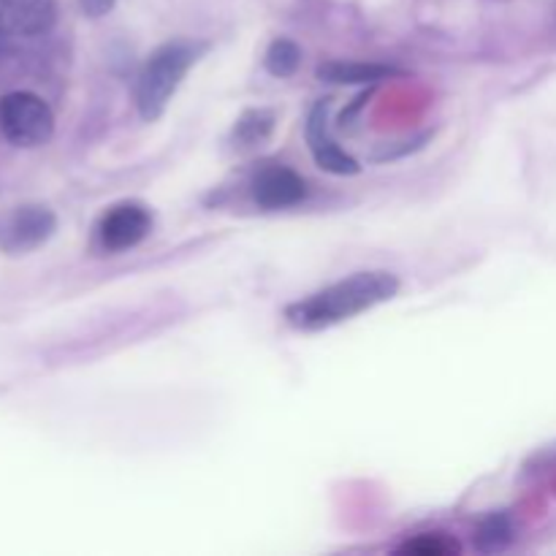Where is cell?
Segmentation results:
<instances>
[{"instance_id": "obj_8", "label": "cell", "mask_w": 556, "mask_h": 556, "mask_svg": "<svg viewBox=\"0 0 556 556\" xmlns=\"http://www.w3.org/2000/svg\"><path fill=\"white\" fill-rule=\"evenodd\" d=\"M253 199L264 210H286L307 199V182L286 166H269L255 177Z\"/></svg>"}, {"instance_id": "obj_7", "label": "cell", "mask_w": 556, "mask_h": 556, "mask_svg": "<svg viewBox=\"0 0 556 556\" xmlns=\"http://www.w3.org/2000/svg\"><path fill=\"white\" fill-rule=\"evenodd\" d=\"M58 20V0H0V33L41 36Z\"/></svg>"}, {"instance_id": "obj_2", "label": "cell", "mask_w": 556, "mask_h": 556, "mask_svg": "<svg viewBox=\"0 0 556 556\" xmlns=\"http://www.w3.org/2000/svg\"><path fill=\"white\" fill-rule=\"evenodd\" d=\"M195 63V47L190 43H163L150 54L136 81V106L141 117L157 119L166 112L168 101L182 85L185 74Z\"/></svg>"}, {"instance_id": "obj_4", "label": "cell", "mask_w": 556, "mask_h": 556, "mask_svg": "<svg viewBox=\"0 0 556 556\" xmlns=\"http://www.w3.org/2000/svg\"><path fill=\"white\" fill-rule=\"evenodd\" d=\"M52 212L47 206H20L0 223V248L5 253H27L54 233Z\"/></svg>"}, {"instance_id": "obj_14", "label": "cell", "mask_w": 556, "mask_h": 556, "mask_svg": "<svg viewBox=\"0 0 556 556\" xmlns=\"http://www.w3.org/2000/svg\"><path fill=\"white\" fill-rule=\"evenodd\" d=\"M114 3H117V0H79L81 11H85L87 16H92V20H98V16H106L109 11L114 9Z\"/></svg>"}, {"instance_id": "obj_6", "label": "cell", "mask_w": 556, "mask_h": 556, "mask_svg": "<svg viewBox=\"0 0 556 556\" xmlns=\"http://www.w3.org/2000/svg\"><path fill=\"white\" fill-rule=\"evenodd\" d=\"M329 101H318L307 117V144L313 150L315 163L331 174H356L358 163L331 139L329 134Z\"/></svg>"}, {"instance_id": "obj_13", "label": "cell", "mask_w": 556, "mask_h": 556, "mask_svg": "<svg viewBox=\"0 0 556 556\" xmlns=\"http://www.w3.org/2000/svg\"><path fill=\"white\" fill-rule=\"evenodd\" d=\"M400 552L416 556H451L459 552V546L443 535H421L416 538V541H407Z\"/></svg>"}, {"instance_id": "obj_9", "label": "cell", "mask_w": 556, "mask_h": 556, "mask_svg": "<svg viewBox=\"0 0 556 556\" xmlns=\"http://www.w3.org/2000/svg\"><path fill=\"white\" fill-rule=\"evenodd\" d=\"M396 74L389 65L378 63H324L318 65V79L331 85H375L386 76Z\"/></svg>"}, {"instance_id": "obj_10", "label": "cell", "mask_w": 556, "mask_h": 556, "mask_svg": "<svg viewBox=\"0 0 556 556\" xmlns=\"http://www.w3.org/2000/svg\"><path fill=\"white\" fill-rule=\"evenodd\" d=\"M271 125H275V114L264 112V109H253V112L242 114L233 128V139L239 147H255L271 134Z\"/></svg>"}, {"instance_id": "obj_12", "label": "cell", "mask_w": 556, "mask_h": 556, "mask_svg": "<svg viewBox=\"0 0 556 556\" xmlns=\"http://www.w3.org/2000/svg\"><path fill=\"white\" fill-rule=\"evenodd\" d=\"M510 535H514V530H510L508 516H492L478 530V546H481V552H500V548L508 546Z\"/></svg>"}, {"instance_id": "obj_3", "label": "cell", "mask_w": 556, "mask_h": 556, "mask_svg": "<svg viewBox=\"0 0 556 556\" xmlns=\"http://www.w3.org/2000/svg\"><path fill=\"white\" fill-rule=\"evenodd\" d=\"M0 134L16 147L47 144L54 134V114L33 92H5L0 98Z\"/></svg>"}, {"instance_id": "obj_1", "label": "cell", "mask_w": 556, "mask_h": 556, "mask_svg": "<svg viewBox=\"0 0 556 556\" xmlns=\"http://www.w3.org/2000/svg\"><path fill=\"white\" fill-rule=\"evenodd\" d=\"M400 291V280L391 271H356L334 286L307 299L288 304L286 320L299 331H320L351 320L378 304L389 302Z\"/></svg>"}, {"instance_id": "obj_5", "label": "cell", "mask_w": 556, "mask_h": 556, "mask_svg": "<svg viewBox=\"0 0 556 556\" xmlns=\"http://www.w3.org/2000/svg\"><path fill=\"white\" fill-rule=\"evenodd\" d=\"M150 228V210L144 204H136V201H125V204L112 206L103 215L101 226H98V237H101L103 248L119 253V250H130L139 242H144Z\"/></svg>"}, {"instance_id": "obj_11", "label": "cell", "mask_w": 556, "mask_h": 556, "mask_svg": "<svg viewBox=\"0 0 556 556\" xmlns=\"http://www.w3.org/2000/svg\"><path fill=\"white\" fill-rule=\"evenodd\" d=\"M299 60H302V52H299L296 43L288 41V38H280L266 52V68L275 76H291L299 68Z\"/></svg>"}]
</instances>
